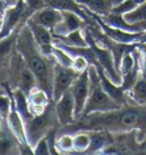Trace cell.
I'll return each instance as SVG.
<instances>
[{
	"instance_id": "6da1fadb",
	"label": "cell",
	"mask_w": 146,
	"mask_h": 155,
	"mask_svg": "<svg viewBox=\"0 0 146 155\" xmlns=\"http://www.w3.org/2000/svg\"><path fill=\"white\" fill-rule=\"evenodd\" d=\"M16 49L24 57L26 64L35 75L38 87L45 90L53 99L56 59L54 56H47L41 51L40 47L34 40L31 30L26 24L17 34Z\"/></svg>"
},
{
	"instance_id": "7a4b0ae2",
	"label": "cell",
	"mask_w": 146,
	"mask_h": 155,
	"mask_svg": "<svg viewBox=\"0 0 146 155\" xmlns=\"http://www.w3.org/2000/svg\"><path fill=\"white\" fill-rule=\"evenodd\" d=\"M88 71L90 77V92L83 110L82 116L96 113V112L104 113V112H111L122 108L123 106H121L119 103L111 98L107 95V92L103 89L97 68L94 65H89Z\"/></svg>"
},
{
	"instance_id": "3957f363",
	"label": "cell",
	"mask_w": 146,
	"mask_h": 155,
	"mask_svg": "<svg viewBox=\"0 0 146 155\" xmlns=\"http://www.w3.org/2000/svg\"><path fill=\"white\" fill-rule=\"evenodd\" d=\"M24 124L26 139L32 147L37 145V143L45 136L48 135L49 132L53 130H58L61 124L55 110V102L51 101L41 114L31 116L29 120L24 122Z\"/></svg>"
},
{
	"instance_id": "277c9868",
	"label": "cell",
	"mask_w": 146,
	"mask_h": 155,
	"mask_svg": "<svg viewBox=\"0 0 146 155\" xmlns=\"http://www.w3.org/2000/svg\"><path fill=\"white\" fill-rule=\"evenodd\" d=\"M8 79L5 81L12 90L20 89L28 96L31 90L38 87L35 75L26 64L24 57L21 55L17 49L10 58V62L7 66Z\"/></svg>"
},
{
	"instance_id": "5b68a950",
	"label": "cell",
	"mask_w": 146,
	"mask_h": 155,
	"mask_svg": "<svg viewBox=\"0 0 146 155\" xmlns=\"http://www.w3.org/2000/svg\"><path fill=\"white\" fill-rule=\"evenodd\" d=\"M29 18L25 0H20L18 4L13 7H7L0 26V40L16 30H21L26 24Z\"/></svg>"
},
{
	"instance_id": "8992f818",
	"label": "cell",
	"mask_w": 146,
	"mask_h": 155,
	"mask_svg": "<svg viewBox=\"0 0 146 155\" xmlns=\"http://www.w3.org/2000/svg\"><path fill=\"white\" fill-rule=\"evenodd\" d=\"M71 92L74 98V115L75 120H78L79 117H81L83 114V110L86 106V103L89 97L90 92V77H89V71L88 68L82 73H80L78 78L75 79V81L73 82L71 87Z\"/></svg>"
},
{
	"instance_id": "52a82bcc",
	"label": "cell",
	"mask_w": 146,
	"mask_h": 155,
	"mask_svg": "<svg viewBox=\"0 0 146 155\" xmlns=\"http://www.w3.org/2000/svg\"><path fill=\"white\" fill-rule=\"evenodd\" d=\"M80 74L71 66H64L56 62L55 75H54L53 101L57 102L65 91L71 89L73 82Z\"/></svg>"
},
{
	"instance_id": "ba28073f",
	"label": "cell",
	"mask_w": 146,
	"mask_h": 155,
	"mask_svg": "<svg viewBox=\"0 0 146 155\" xmlns=\"http://www.w3.org/2000/svg\"><path fill=\"white\" fill-rule=\"evenodd\" d=\"M74 108H75L74 98L70 89L64 92L57 102H55V110L61 127L70 126L75 122Z\"/></svg>"
},
{
	"instance_id": "9c48e42d",
	"label": "cell",
	"mask_w": 146,
	"mask_h": 155,
	"mask_svg": "<svg viewBox=\"0 0 146 155\" xmlns=\"http://www.w3.org/2000/svg\"><path fill=\"white\" fill-rule=\"evenodd\" d=\"M26 25L30 28L35 42L40 47L41 51L47 56H53L54 50V35L51 31L42 25L35 23L31 18L28 19Z\"/></svg>"
},
{
	"instance_id": "30bf717a",
	"label": "cell",
	"mask_w": 146,
	"mask_h": 155,
	"mask_svg": "<svg viewBox=\"0 0 146 155\" xmlns=\"http://www.w3.org/2000/svg\"><path fill=\"white\" fill-rule=\"evenodd\" d=\"M62 13H63V19L51 30V33L54 37L66 35V34L71 33L75 30L83 29L88 24L81 16H79L78 14H75L73 12L64 10Z\"/></svg>"
},
{
	"instance_id": "8fae6325",
	"label": "cell",
	"mask_w": 146,
	"mask_h": 155,
	"mask_svg": "<svg viewBox=\"0 0 146 155\" xmlns=\"http://www.w3.org/2000/svg\"><path fill=\"white\" fill-rule=\"evenodd\" d=\"M30 18L38 24L48 28L51 31L63 19V13L62 10L56 9L54 7L46 6L42 9L35 12Z\"/></svg>"
},
{
	"instance_id": "7c38bea8",
	"label": "cell",
	"mask_w": 146,
	"mask_h": 155,
	"mask_svg": "<svg viewBox=\"0 0 146 155\" xmlns=\"http://www.w3.org/2000/svg\"><path fill=\"white\" fill-rule=\"evenodd\" d=\"M46 5L54 7L58 10H66V12H73L79 16H81L88 24H96V19L93 16L88 14L86 10L83 9V7L80 4H78L75 0H45Z\"/></svg>"
},
{
	"instance_id": "4fadbf2b",
	"label": "cell",
	"mask_w": 146,
	"mask_h": 155,
	"mask_svg": "<svg viewBox=\"0 0 146 155\" xmlns=\"http://www.w3.org/2000/svg\"><path fill=\"white\" fill-rule=\"evenodd\" d=\"M53 99L47 95V92L41 88L35 87L28 95V106L30 113L33 116L39 115L47 108Z\"/></svg>"
},
{
	"instance_id": "5bb4252c",
	"label": "cell",
	"mask_w": 146,
	"mask_h": 155,
	"mask_svg": "<svg viewBox=\"0 0 146 155\" xmlns=\"http://www.w3.org/2000/svg\"><path fill=\"white\" fill-rule=\"evenodd\" d=\"M0 154H20V143L8 126L7 120H4L0 132Z\"/></svg>"
},
{
	"instance_id": "9a60e30c",
	"label": "cell",
	"mask_w": 146,
	"mask_h": 155,
	"mask_svg": "<svg viewBox=\"0 0 146 155\" xmlns=\"http://www.w3.org/2000/svg\"><path fill=\"white\" fill-rule=\"evenodd\" d=\"M18 32L20 30H16L13 33L0 40V70L2 68H7L10 58L16 51V41Z\"/></svg>"
},
{
	"instance_id": "2e32d148",
	"label": "cell",
	"mask_w": 146,
	"mask_h": 155,
	"mask_svg": "<svg viewBox=\"0 0 146 155\" xmlns=\"http://www.w3.org/2000/svg\"><path fill=\"white\" fill-rule=\"evenodd\" d=\"M128 103L138 106H146V79L141 75L132 88L127 91ZM129 105V104H128Z\"/></svg>"
},
{
	"instance_id": "e0dca14e",
	"label": "cell",
	"mask_w": 146,
	"mask_h": 155,
	"mask_svg": "<svg viewBox=\"0 0 146 155\" xmlns=\"http://www.w3.org/2000/svg\"><path fill=\"white\" fill-rule=\"evenodd\" d=\"M78 4L99 16H105L112 12L111 0H75Z\"/></svg>"
},
{
	"instance_id": "ac0fdd59",
	"label": "cell",
	"mask_w": 146,
	"mask_h": 155,
	"mask_svg": "<svg viewBox=\"0 0 146 155\" xmlns=\"http://www.w3.org/2000/svg\"><path fill=\"white\" fill-rule=\"evenodd\" d=\"M90 132L86 130L73 134V154H86L90 146Z\"/></svg>"
},
{
	"instance_id": "d6986e66",
	"label": "cell",
	"mask_w": 146,
	"mask_h": 155,
	"mask_svg": "<svg viewBox=\"0 0 146 155\" xmlns=\"http://www.w3.org/2000/svg\"><path fill=\"white\" fill-rule=\"evenodd\" d=\"M82 30H75L71 33L66 34V35H62V37H54V38L58 39L62 42H64L68 46H72V47H88V41L85 33H82Z\"/></svg>"
},
{
	"instance_id": "ffe728a7",
	"label": "cell",
	"mask_w": 146,
	"mask_h": 155,
	"mask_svg": "<svg viewBox=\"0 0 146 155\" xmlns=\"http://www.w3.org/2000/svg\"><path fill=\"white\" fill-rule=\"evenodd\" d=\"M56 147L59 154H73V135L62 132L57 135Z\"/></svg>"
},
{
	"instance_id": "44dd1931",
	"label": "cell",
	"mask_w": 146,
	"mask_h": 155,
	"mask_svg": "<svg viewBox=\"0 0 146 155\" xmlns=\"http://www.w3.org/2000/svg\"><path fill=\"white\" fill-rule=\"evenodd\" d=\"M123 18L128 23H138V22H145L146 21V1L141 5L137 6V8L123 15Z\"/></svg>"
},
{
	"instance_id": "7402d4cb",
	"label": "cell",
	"mask_w": 146,
	"mask_h": 155,
	"mask_svg": "<svg viewBox=\"0 0 146 155\" xmlns=\"http://www.w3.org/2000/svg\"><path fill=\"white\" fill-rule=\"evenodd\" d=\"M137 6H138V4H137L135 0H126V1H123L121 4L114 6L111 13L119 14V15H124L127 13L132 12L135 8H137Z\"/></svg>"
},
{
	"instance_id": "603a6c76",
	"label": "cell",
	"mask_w": 146,
	"mask_h": 155,
	"mask_svg": "<svg viewBox=\"0 0 146 155\" xmlns=\"http://www.w3.org/2000/svg\"><path fill=\"white\" fill-rule=\"evenodd\" d=\"M25 4H26V13L29 15V17H31L35 12L42 9L47 6L45 0H25Z\"/></svg>"
},
{
	"instance_id": "cb8c5ba5",
	"label": "cell",
	"mask_w": 146,
	"mask_h": 155,
	"mask_svg": "<svg viewBox=\"0 0 146 155\" xmlns=\"http://www.w3.org/2000/svg\"><path fill=\"white\" fill-rule=\"evenodd\" d=\"M10 110V97L7 94H0V115L5 120H7V116Z\"/></svg>"
},
{
	"instance_id": "d4e9b609",
	"label": "cell",
	"mask_w": 146,
	"mask_h": 155,
	"mask_svg": "<svg viewBox=\"0 0 146 155\" xmlns=\"http://www.w3.org/2000/svg\"><path fill=\"white\" fill-rule=\"evenodd\" d=\"M34 154L35 155H48L50 154V148H49L48 141H47V138L45 136L44 138H41L37 145L33 147Z\"/></svg>"
},
{
	"instance_id": "484cf974",
	"label": "cell",
	"mask_w": 146,
	"mask_h": 155,
	"mask_svg": "<svg viewBox=\"0 0 146 155\" xmlns=\"http://www.w3.org/2000/svg\"><path fill=\"white\" fill-rule=\"evenodd\" d=\"M89 62H88L83 56H74L73 57V65L72 68L79 73H82L89 68Z\"/></svg>"
},
{
	"instance_id": "4316f807",
	"label": "cell",
	"mask_w": 146,
	"mask_h": 155,
	"mask_svg": "<svg viewBox=\"0 0 146 155\" xmlns=\"http://www.w3.org/2000/svg\"><path fill=\"white\" fill-rule=\"evenodd\" d=\"M6 8H7V6H6L5 1L4 0H0V26H1V22H2V17H4Z\"/></svg>"
},
{
	"instance_id": "83f0119b",
	"label": "cell",
	"mask_w": 146,
	"mask_h": 155,
	"mask_svg": "<svg viewBox=\"0 0 146 155\" xmlns=\"http://www.w3.org/2000/svg\"><path fill=\"white\" fill-rule=\"evenodd\" d=\"M4 1H5V4L7 7H13V6L17 5L20 0H4Z\"/></svg>"
},
{
	"instance_id": "f1b7e54d",
	"label": "cell",
	"mask_w": 146,
	"mask_h": 155,
	"mask_svg": "<svg viewBox=\"0 0 146 155\" xmlns=\"http://www.w3.org/2000/svg\"><path fill=\"white\" fill-rule=\"evenodd\" d=\"M123 1H126V0H111L113 7H114V6H117V5H119V4H121V2H123Z\"/></svg>"
},
{
	"instance_id": "f546056e",
	"label": "cell",
	"mask_w": 146,
	"mask_h": 155,
	"mask_svg": "<svg viewBox=\"0 0 146 155\" xmlns=\"http://www.w3.org/2000/svg\"><path fill=\"white\" fill-rule=\"evenodd\" d=\"M141 150L143 153H146V140H143V144L141 145Z\"/></svg>"
},
{
	"instance_id": "4dcf8cb0",
	"label": "cell",
	"mask_w": 146,
	"mask_h": 155,
	"mask_svg": "<svg viewBox=\"0 0 146 155\" xmlns=\"http://www.w3.org/2000/svg\"><path fill=\"white\" fill-rule=\"evenodd\" d=\"M4 120H5V119H4L2 116L0 115V132H1V128H2V123H4Z\"/></svg>"
},
{
	"instance_id": "1f68e13d",
	"label": "cell",
	"mask_w": 146,
	"mask_h": 155,
	"mask_svg": "<svg viewBox=\"0 0 146 155\" xmlns=\"http://www.w3.org/2000/svg\"><path fill=\"white\" fill-rule=\"evenodd\" d=\"M135 1H136L138 5H141V4H143V2H145L146 0H135Z\"/></svg>"
},
{
	"instance_id": "d6a6232c",
	"label": "cell",
	"mask_w": 146,
	"mask_h": 155,
	"mask_svg": "<svg viewBox=\"0 0 146 155\" xmlns=\"http://www.w3.org/2000/svg\"><path fill=\"white\" fill-rule=\"evenodd\" d=\"M0 94H6V90H5V91H4V90H2L1 88H0Z\"/></svg>"
}]
</instances>
